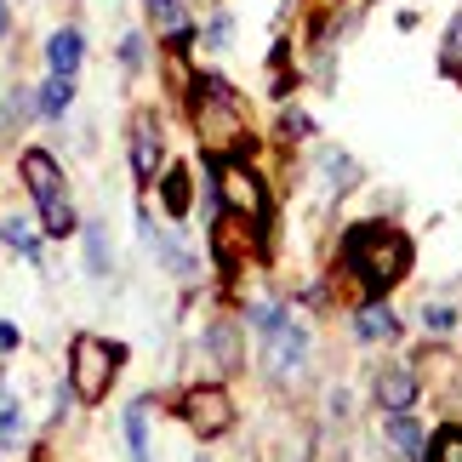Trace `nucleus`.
<instances>
[{
    "mask_svg": "<svg viewBox=\"0 0 462 462\" xmlns=\"http://www.w3.org/2000/svg\"><path fill=\"white\" fill-rule=\"evenodd\" d=\"M343 257H348V269L360 274V286L371 297H383L394 280H405V269H411V240H405L400 228H388V223H360V228H348Z\"/></svg>",
    "mask_w": 462,
    "mask_h": 462,
    "instance_id": "nucleus-1",
    "label": "nucleus"
},
{
    "mask_svg": "<svg viewBox=\"0 0 462 462\" xmlns=\"http://www.w3.org/2000/svg\"><path fill=\"white\" fill-rule=\"evenodd\" d=\"M194 126H200L206 149H217L223 160H235V149H245V109L217 75L194 86Z\"/></svg>",
    "mask_w": 462,
    "mask_h": 462,
    "instance_id": "nucleus-2",
    "label": "nucleus"
},
{
    "mask_svg": "<svg viewBox=\"0 0 462 462\" xmlns=\"http://www.w3.org/2000/svg\"><path fill=\"white\" fill-rule=\"evenodd\" d=\"M120 343H103V337H75V348H69V388L92 405L109 394V383H115V371H120Z\"/></svg>",
    "mask_w": 462,
    "mask_h": 462,
    "instance_id": "nucleus-3",
    "label": "nucleus"
},
{
    "mask_svg": "<svg viewBox=\"0 0 462 462\" xmlns=\"http://www.w3.org/2000/svg\"><path fill=\"white\" fill-rule=\"evenodd\" d=\"M217 206L240 223H269V200H263V183L240 160H223L217 166Z\"/></svg>",
    "mask_w": 462,
    "mask_h": 462,
    "instance_id": "nucleus-4",
    "label": "nucleus"
},
{
    "mask_svg": "<svg viewBox=\"0 0 462 462\" xmlns=\"http://www.w3.org/2000/svg\"><path fill=\"white\" fill-rule=\"evenodd\" d=\"M177 411H183V422L200 439H223L228 429H235V400H228L223 388H189Z\"/></svg>",
    "mask_w": 462,
    "mask_h": 462,
    "instance_id": "nucleus-5",
    "label": "nucleus"
},
{
    "mask_svg": "<svg viewBox=\"0 0 462 462\" xmlns=\"http://www.w3.org/2000/svg\"><path fill=\"white\" fill-rule=\"evenodd\" d=\"M269 371L280 383H291V377H303V365H309V331L297 326V319H286V326H280L274 337H269Z\"/></svg>",
    "mask_w": 462,
    "mask_h": 462,
    "instance_id": "nucleus-6",
    "label": "nucleus"
},
{
    "mask_svg": "<svg viewBox=\"0 0 462 462\" xmlns=\"http://www.w3.org/2000/svg\"><path fill=\"white\" fill-rule=\"evenodd\" d=\"M23 183H29V194H34V206L69 200V194H63V171H58V160H51L46 149H29V154H23Z\"/></svg>",
    "mask_w": 462,
    "mask_h": 462,
    "instance_id": "nucleus-7",
    "label": "nucleus"
},
{
    "mask_svg": "<svg viewBox=\"0 0 462 462\" xmlns=\"http://www.w3.org/2000/svg\"><path fill=\"white\" fill-rule=\"evenodd\" d=\"M377 405L383 411H411L417 405V371L411 365H388L377 377Z\"/></svg>",
    "mask_w": 462,
    "mask_h": 462,
    "instance_id": "nucleus-8",
    "label": "nucleus"
},
{
    "mask_svg": "<svg viewBox=\"0 0 462 462\" xmlns=\"http://www.w3.org/2000/svg\"><path fill=\"white\" fill-rule=\"evenodd\" d=\"M354 337H360V343H394V337H400V314L371 297V303H360V314H354Z\"/></svg>",
    "mask_w": 462,
    "mask_h": 462,
    "instance_id": "nucleus-9",
    "label": "nucleus"
},
{
    "mask_svg": "<svg viewBox=\"0 0 462 462\" xmlns=\"http://www.w3.org/2000/svg\"><path fill=\"white\" fill-rule=\"evenodd\" d=\"M383 439H388V451H394V457H405V462H411V457H429V446H422L429 434H422L417 422H411V411H388V422H383Z\"/></svg>",
    "mask_w": 462,
    "mask_h": 462,
    "instance_id": "nucleus-10",
    "label": "nucleus"
},
{
    "mask_svg": "<svg viewBox=\"0 0 462 462\" xmlns=\"http://www.w3.org/2000/svg\"><path fill=\"white\" fill-rule=\"evenodd\" d=\"M132 166H137V177L160 171V126H154V115H137V126H132Z\"/></svg>",
    "mask_w": 462,
    "mask_h": 462,
    "instance_id": "nucleus-11",
    "label": "nucleus"
},
{
    "mask_svg": "<svg viewBox=\"0 0 462 462\" xmlns=\"http://www.w3.org/2000/svg\"><path fill=\"white\" fill-rule=\"evenodd\" d=\"M80 58H86V41H80V29H58V34L46 41V63H51V75H69V80H75Z\"/></svg>",
    "mask_w": 462,
    "mask_h": 462,
    "instance_id": "nucleus-12",
    "label": "nucleus"
},
{
    "mask_svg": "<svg viewBox=\"0 0 462 462\" xmlns=\"http://www.w3.org/2000/svg\"><path fill=\"white\" fill-rule=\"evenodd\" d=\"M126 457L132 462H154L149 457V400H132L126 405Z\"/></svg>",
    "mask_w": 462,
    "mask_h": 462,
    "instance_id": "nucleus-13",
    "label": "nucleus"
},
{
    "mask_svg": "<svg viewBox=\"0 0 462 462\" xmlns=\"http://www.w3.org/2000/svg\"><path fill=\"white\" fill-rule=\"evenodd\" d=\"M149 17H154V29L166 34V41H189V12H183V0H143Z\"/></svg>",
    "mask_w": 462,
    "mask_h": 462,
    "instance_id": "nucleus-14",
    "label": "nucleus"
},
{
    "mask_svg": "<svg viewBox=\"0 0 462 462\" xmlns=\"http://www.w3.org/2000/svg\"><path fill=\"white\" fill-rule=\"evenodd\" d=\"M69 103H75V80H69V75H51V80L41 86V115H46V120H63Z\"/></svg>",
    "mask_w": 462,
    "mask_h": 462,
    "instance_id": "nucleus-15",
    "label": "nucleus"
},
{
    "mask_svg": "<svg viewBox=\"0 0 462 462\" xmlns=\"http://www.w3.org/2000/svg\"><path fill=\"white\" fill-rule=\"evenodd\" d=\"M206 348H211V360H217V365H240V331L235 326H211L206 331Z\"/></svg>",
    "mask_w": 462,
    "mask_h": 462,
    "instance_id": "nucleus-16",
    "label": "nucleus"
},
{
    "mask_svg": "<svg viewBox=\"0 0 462 462\" xmlns=\"http://www.w3.org/2000/svg\"><path fill=\"white\" fill-rule=\"evenodd\" d=\"M160 194H166V211H171V217H183V211H189V171L171 166L166 183H160Z\"/></svg>",
    "mask_w": 462,
    "mask_h": 462,
    "instance_id": "nucleus-17",
    "label": "nucleus"
},
{
    "mask_svg": "<svg viewBox=\"0 0 462 462\" xmlns=\"http://www.w3.org/2000/svg\"><path fill=\"white\" fill-rule=\"evenodd\" d=\"M86 269H92V274H109V240H103V223L86 228Z\"/></svg>",
    "mask_w": 462,
    "mask_h": 462,
    "instance_id": "nucleus-18",
    "label": "nucleus"
},
{
    "mask_svg": "<svg viewBox=\"0 0 462 462\" xmlns=\"http://www.w3.org/2000/svg\"><path fill=\"white\" fill-rule=\"evenodd\" d=\"M286 319H291V314H286V309H280V303H274V297H263V303H252V326H257L263 337H274L280 326H286Z\"/></svg>",
    "mask_w": 462,
    "mask_h": 462,
    "instance_id": "nucleus-19",
    "label": "nucleus"
},
{
    "mask_svg": "<svg viewBox=\"0 0 462 462\" xmlns=\"http://www.w3.org/2000/svg\"><path fill=\"white\" fill-rule=\"evenodd\" d=\"M422 462H462V429H439Z\"/></svg>",
    "mask_w": 462,
    "mask_h": 462,
    "instance_id": "nucleus-20",
    "label": "nucleus"
},
{
    "mask_svg": "<svg viewBox=\"0 0 462 462\" xmlns=\"http://www.w3.org/2000/svg\"><path fill=\"white\" fill-rule=\"evenodd\" d=\"M422 326H429L434 337H446V331H457V309L451 303H429L422 309Z\"/></svg>",
    "mask_w": 462,
    "mask_h": 462,
    "instance_id": "nucleus-21",
    "label": "nucleus"
},
{
    "mask_svg": "<svg viewBox=\"0 0 462 462\" xmlns=\"http://www.w3.org/2000/svg\"><path fill=\"white\" fill-rule=\"evenodd\" d=\"M0 235H6V240H12V245H17V252H23L29 263H41V240H34V235H29V228H23V223H17V217H12L6 228H0Z\"/></svg>",
    "mask_w": 462,
    "mask_h": 462,
    "instance_id": "nucleus-22",
    "label": "nucleus"
},
{
    "mask_svg": "<svg viewBox=\"0 0 462 462\" xmlns=\"http://www.w3.org/2000/svg\"><path fill=\"white\" fill-rule=\"evenodd\" d=\"M326 177H331V183H337V189H348V183H354V177H360V166H354V160H348V154H326Z\"/></svg>",
    "mask_w": 462,
    "mask_h": 462,
    "instance_id": "nucleus-23",
    "label": "nucleus"
},
{
    "mask_svg": "<svg viewBox=\"0 0 462 462\" xmlns=\"http://www.w3.org/2000/svg\"><path fill=\"white\" fill-rule=\"evenodd\" d=\"M23 411H17V405H6V411H0V446H23Z\"/></svg>",
    "mask_w": 462,
    "mask_h": 462,
    "instance_id": "nucleus-24",
    "label": "nucleus"
},
{
    "mask_svg": "<svg viewBox=\"0 0 462 462\" xmlns=\"http://www.w3.org/2000/svg\"><path fill=\"white\" fill-rule=\"evenodd\" d=\"M446 69H451V75H462V12H457V23L446 29Z\"/></svg>",
    "mask_w": 462,
    "mask_h": 462,
    "instance_id": "nucleus-25",
    "label": "nucleus"
},
{
    "mask_svg": "<svg viewBox=\"0 0 462 462\" xmlns=\"http://www.w3.org/2000/svg\"><path fill=\"white\" fill-rule=\"evenodd\" d=\"M120 63H126V69L143 63V41H137V34H126V41H120Z\"/></svg>",
    "mask_w": 462,
    "mask_h": 462,
    "instance_id": "nucleus-26",
    "label": "nucleus"
},
{
    "mask_svg": "<svg viewBox=\"0 0 462 462\" xmlns=\"http://www.w3.org/2000/svg\"><path fill=\"white\" fill-rule=\"evenodd\" d=\"M12 348H17V331L6 326V319H0V354H12Z\"/></svg>",
    "mask_w": 462,
    "mask_h": 462,
    "instance_id": "nucleus-27",
    "label": "nucleus"
},
{
    "mask_svg": "<svg viewBox=\"0 0 462 462\" xmlns=\"http://www.w3.org/2000/svg\"><path fill=\"white\" fill-rule=\"evenodd\" d=\"M6 29H12V12H6V0H0V41H6Z\"/></svg>",
    "mask_w": 462,
    "mask_h": 462,
    "instance_id": "nucleus-28",
    "label": "nucleus"
}]
</instances>
